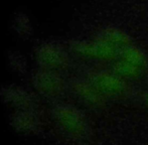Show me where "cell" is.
I'll return each instance as SVG.
<instances>
[{"label": "cell", "instance_id": "cell-1", "mask_svg": "<svg viewBox=\"0 0 148 145\" xmlns=\"http://www.w3.org/2000/svg\"><path fill=\"white\" fill-rule=\"evenodd\" d=\"M89 83L105 98L119 97L126 91L125 81L113 72L102 71L94 72L90 77Z\"/></svg>", "mask_w": 148, "mask_h": 145}, {"label": "cell", "instance_id": "cell-2", "mask_svg": "<svg viewBox=\"0 0 148 145\" xmlns=\"http://www.w3.org/2000/svg\"><path fill=\"white\" fill-rule=\"evenodd\" d=\"M77 51L81 55L91 59L102 61H113L117 60L120 55V49L113 47L110 43L98 38L91 42H83L77 47Z\"/></svg>", "mask_w": 148, "mask_h": 145}, {"label": "cell", "instance_id": "cell-3", "mask_svg": "<svg viewBox=\"0 0 148 145\" xmlns=\"http://www.w3.org/2000/svg\"><path fill=\"white\" fill-rule=\"evenodd\" d=\"M62 122L64 127L75 135H83L86 132L87 124L84 116L76 109H66L62 112Z\"/></svg>", "mask_w": 148, "mask_h": 145}, {"label": "cell", "instance_id": "cell-4", "mask_svg": "<svg viewBox=\"0 0 148 145\" xmlns=\"http://www.w3.org/2000/svg\"><path fill=\"white\" fill-rule=\"evenodd\" d=\"M78 94L89 106L100 108L104 106L106 103V99L96 88H94L90 83L82 84L78 87Z\"/></svg>", "mask_w": 148, "mask_h": 145}, {"label": "cell", "instance_id": "cell-5", "mask_svg": "<svg viewBox=\"0 0 148 145\" xmlns=\"http://www.w3.org/2000/svg\"><path fill=\"white\" fill-rule=\"evenodd\" d=\"M99 38L117 47L120 51L131 44V39L128 34L123 30L114 27L105 29L99 36Z\"/></svg>", "mask_w": 148, "mask_h": 145}, {"label": "cell", "instance_id": "cell-6", "mask_svg": "<svg viewBox=\"0 0 148 145\" xmlns=\"http://www.w3.org/2000/svg\"><path fill=\"white\" fill-rule=\"evenodd\" d=\"M118 59L123 60V61L131 64V65L142 70V71H144L147 65V60L145 53L140 49H138V47H134L132 44L123 49L120 51Z\"/></svg>", "mask_w": 148, "mask_h": 145}, {"label": "cell", "instance_id": "cell-7", "mask_svg": "<svg viewBox=\"0 0 148 145\" xmlns=\"http://www.w3.org/2000/svg\"><path fill=\"white\" fill-rule=\"evenodd\" d=\"M112 72L123 80H135L142 75L143 71L138 68L134 67L131 64L123 61L121 59H117L112 67Z\"/></svg>", "mask_w": 148, "mask_h": 145}, {"label": "cell", "instance_id": "cell-8", "mask_svg": "<svg viewBox=\"0 0 148 145\" xmlns=\"http://www.w3.org/2000/svg\"><path fill=\"white\" fill-rule=\"evenodd\" d=\"M144 101H145V103H146V105L148 106V93L144 95Z\"/></svg>", "mask_w": 148, "mask_h": 145}]
</instances>
